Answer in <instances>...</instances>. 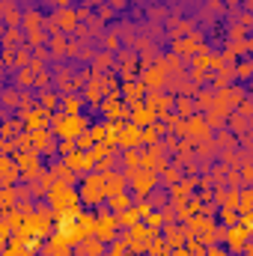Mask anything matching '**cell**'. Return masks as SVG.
<instances>
[{"label":"cell","instance_id":"18","mask_svg":"<svg viewBox=\"0 0 253 256\" xmlns=\"http://www.w3.org/2000/svg\"><path fill=\"white\" fill-rule=\"evenodd\" d=\"M63 114H68V116H78V114H80V98H74V96L63 98Z\"/></svg>","mask_w":253,"mask_h":256},{"label":"cell","instance_id":"12","mask_svg":"<svg viewBox=\"0 0 253 256\" xmlns=\"http://www.w3.org/2000/svg\"><path fill=\"white\" fill-rule=\"evenodd\" d=\"M182 131H185L188 137H206V134H208V122H206L202 116H190Z\"/></svg>","mask_w":253,"mask_h":256},{"label":"cell","instance_id":"30","mask_svg":"<svg viewBox=\"0 0 253 256\" xmlns=\"http://www.w3.org/2000/svg\"><path fill=\"white\" fill-rule=\"evenodd\" d=\"M104 256H126V244H120V248H114L110 254H104Z\"/></svg>","mask_w":253,"mask_h":256},{"label":"cell","instance_id":"29","mask_svg":"<svg viewBox=\"0 0 253 256\" xmlns=\"http://www.w3.org/2000/svg\"><path fill=\"white\" fill-rule=\"evenodd\" d=\"M179 114H190V102H188V98H182V102H179Z\"/></svg>","mask_w":253,"mask_h":256},{"label":"cell","instance_id":"1","mask_svg":"<svg viewBox=\"0 0 253 256\" xmlns=\"http://www.w3.org/2000/svg\"><path fill=\"white\" fill-rule=\"evenodd\" d=\"M48 200H51V208L57 212V214H63V212H78V191L72 188V185H66V182H54L51 185V191H48Z\"/></svg>","mask_w":253,"mask_h":256},{"label":"cell","instance_id":"2","mask_svg":"<svg viewBox=\"0 0 253 256\" xmlns=\"http://www.w3.org/2000/svg\"><path fill=\"white\" fill-rule=\"evenodd\" d=\"M51 128H54V137H63V140H74L84 128H86V120L78 114V116H68V114H60L51 120Z\"/></svg>","mask_w":253,"mask_h":256},{"label":"cell","instance_id":"11","mask_svg":"<svg viewBox=\"0 0 253 256\" xmlns=\"http://www.w3.org/2000/svg\"><path fill=\"white\" fill-rule=\"evenodd\" d=\"M143 92H146V86H143L140 80H126V86H122V96H126V104H137V102L143 98Z\"/></svg>","mask_w":253,"mask_h":256},{"label":"cell","instance_id":"26","mask_svg":"<svg viewBox=\"0 0 253 256\" xmlns=\"http://www.w3.org/2000/svg\"><path fill=\"white\" fill-rule=\"evenodd\" d=\"M51 48H54V54H63L66 51V39L63 36H54V39H51Z\"/></svg>","mask_w":253,"mask_h":256},{"label":"cell","instance_id":"6","mask_svg":"<svg viewBox=\"0 0 253 256\" xmlns=\"http://www.w3.org/2000/svg\"><path fill=\"white\" fill-rule=\"evenodd\" d=\"M15 167H18V173H21L24 179L39 176V152H24V155H18Z\"/></svg>","mask_w":253,"mask_h":256},{"label":"cell","instance_id":"27","mask_svg":"<svg viewBox=\"0 0 253 256\" xmlns=\"http://www.w3.org/2000/svg\"><path fill=\"white\" fill-rule=\"evenodd\" d=\"M194 63H196V68H202V66H208L212 60H208L206 54H196V60H194Z\"/></svg>","mask_w":253,"mask_h":256},{"label":"cell","instance_id":"25","mask_svg":"<svg viewBox=\"0 0 253 256\" xmlns=\"http://www.w3.org/2000/svg\"><path fill=\"white\" fill-rule=\"evenodd\" d=\"M220 218H224V224H230V226H236V208H226V206H224V212H220Z\"/></svg>","mask_w":253,"mask_h":256},{"label":"cell","instance_id":"22","mask_svg":"<svg viewBox=\"0 0 253 256\" xmlns=\"http://www.w3.org/2000/svg\"><path fill=\"white\" fill-rule=\"evenodd\" d=\"M134 214H137V218H146V214H152V202H146V200H143V202H137Z\"/></svg>","mask_w":253,"mask_h":256},{"label":"cell","instance_id":"14","mask_svg":"<svg viewBox=\"0 0 253 256\" xmlns=\"http://www.w3.org/2000/svg\"><path fill=\"white\" fill-rule=\"evenodd\" d=\"M122 114H126V108H122V102H120V98H108V102H104V116H108V120H114V122H116Z\"/></svg>","mask_w":253,"mask_h":256},{"label":"cell","instance_id":"23","mask_svg":"<svg viewBox=\"0 0 253 256\" xmlns=\"http://www.w3.org/2000/svg\"><path fill=\"white\" fill-rule=\"evenodd\" d=\"M224 206H226V208H236V206H238V191L224 194Z\"/></svg>","mask_w":253,"mask_h":256},{"label":"cell","instance_id":"8","mask_svg":"<svg viewBox=\"0 0 253 256\" xmlns=\"http://www.w3.org/2000/svg\"><path fill=\"white\" fill-rule=\"evenodd\" d=\"M224 238H226V244H230V250H244V244H248V230L244 226H230V230H224Z\"/></svg>","mask_w":253,"mask_h":256},{"label":"cell","instance_id":"31","mask_svg":"<svg viewBox=\"0 0 253 256\" xmlns=\"http://www.w3.org/2000/svg\"><path fill=\"white\" fill-rule=\"evenodd\" d=\"M208 256H230V254H226V250H218V248H212V250H208Z\"/></svg>","mask_w":253,"mask_h":256},{"label":"cell","instance_id":"7","mask_svg":"<svg viewBox=\"0 0 253 256\" xmlns=\"http://www.w3.org/2000/svg\"><path fill=\"white\" fill-rule=\"evenodd\" d=\"M116 143L122 149H137L143 143V134H140V126H120V134H116Z\"/></svg>","mask_w":253,"mask_h":256},{"label":"cell","instance_id":"17","mask_svg":"<svg viewBox=\"0 0 253 256\" xmlns=\"http://www.w3.org/2000/svg\"><path fill=\"white\" fill-rule=\"evenodd\" d=\"M57 21H60V27H63V30H72V27L78 24V15H74V12H72L68 6H66V9H60V15H57Z\"/></svg>","mask_w":253,"mask_h":256},{"label":"cell","instance_id":"13","mask_svg":"<svg viewBox=\"0 0 253 256\" xmlns=\"http://www.w3.org/2000/svg\"><path fill=\"white\" fill-rule=\"evenodd\" d=\"M78 244H80V256H104V242L102 238H90V242L80 238Z\"/></svg>","mask_w":253,"mask_h":256},{"label":"cell","instance_id":"15","mask_svg":"<svg viewBox=\"0 0 253 256\" xmlns=\"http://www.w3.org/2000/svg\"><path fill=\"white\" fill-rule=\"evenodd\" d=\"M18 176V167L12 161H0V185H12Z\"/></svg>","mask_w":253,"mask_h":256},{"label":"cell","instance_id":"19","mask_svg":"<svg viewBox=\"0 0 253 256\" xmlns=\"http://www.w3.org/2000/svg\"><path fill=\"white\" fill-rule=\"evenodd\" d=\"M27 126H30V131H39V128L48 126V116L36 110V114H30V116H27Z\"/></svg>","mask_w":253,"mask_h":256},{"label":"cell","instance_id":"5","mask_svg":"<svg viewBox=\"0 0 253 256\" xmlns=\"http://www.w3.org/2000/svg\"><path fill=\"white\" fill-rule=\"evenodd\" d=\"M116 230H120V226H116V218H114V214H102V218H96L92 236H96V238H102V242L108 244V242L116 236Z\"/></svg>","mask_w":253,"mask_h":256},{"label":"cell","instance_id":"10","mask_svg":"<svg viewBox=\"0 0 253 256\" xmlns=\"http://www.w3.org/2000/svg\"><path fill=\"white\" fill-rule=\"evenodd\" d=\"M92 164H96V161H92V158H90L86 152H78V149H74L72 155H66V167H68L72 173H74V170H84V173H86V170H90Z\"/></svg>","mask_w":253,"mask_h":256},{"label":"cell","instance_id":"3","mask_svg":"<svg viewBox=\"0 0 253 256\" xmlns=\"http://www.w3.org/2000/svg\"><path fill=\"white\" fill-rule=\"evenodd\" d=\"M86 176V173H84ZM108 194H104V173H92V176H86L84 179V185H80V194H78V200L80 202H86V206H96V202H102Z\"/></svg>","mask_w":253,"mask_h":256},{"label":"cell","instance_id":"28","mask_svg":"<svg viewBox=\"0 0 253 256\" xmlns=\"http://www.w3.org/2000/svg\"><path fill=\"white\" fill-rule=\"evenodd\" d=\"M250 74V63H242L238 66V78H248Z\"/></svg>","mask_w":253,"mask_h":256},{"label":"cell","instance_id":"16","mask_svg":"<svg viewBox=\"0 0 253 256\" xmlns=\"http://www.w3.org/2000/svg\"><path fill=\"white\" fill-rule=\"evenodd\" d=\"M108 206H110V208H114V214H116V212H126V208H131V202H128V194H110V196H108Z\"/></svg>","mask_w":253,"mask_h":256},{"label":"cell","instance_id":"9","mask_svg":"<svg viewBox=\"0 0 253 256\" xmlns=\"http://www.w3.org/2000/svg\"><path fill=\"white\" fill-rule=\"evenodd\" d=\"M131 116H134V126H140V128H146V126H152L155 122V110L149 108V104H131Z\"/></svg>","mask_w":253,"mask_h":256},{"label":"cell","instance_id":"21","mask_svg":"<svg viewBox=\"0 0 253 256\" xmlns=\"http://www.w3.org/2000/svg\"><path fill=\"white\" fill-rule=\"evenodd\" d=\"M126 164L134 170V167H140V155L134 152V149H126Z\"/></svg>","mask_w":253,"mask_h":256},{"label":"cell","instance_id":"32","mask_svg":"<svg viewBox=\"0 0 253 256\" xmlns=\"http://www.w3.org/2000/svg\"><path fill=\"white\" fill-rule=\"evenodd\" d=\"M51 3H57L60 9H66V6H68V0H51Z\"/></svg>","mask_w":253,"mask_h":256},{"label":"cell","instance_id":"24","mask_svg":"<svg viewBox=\"0 0 253 256\" xmlns=\"http://www.w3.org/2000/svg\"><path fill=\"white\" fill-rule=\"evenodd\" d=\"M90 134H92V140H98V143H104V137H108V126H96L92 131H90Z\"/></svg>","mask_w":253,"mask_h":256},{"label":"cell","instance_id":"4","mask_svg":"<svg viewBox=\"0 0 253 256\" xmlns=\"http://www.w3.org/2000/svg\"><path fill=\"white\" fill-rule=\"evenodd\" d=\"M128 185H131L137 194H149L155 185H158V176H155L152 170H140V173L131 170V173H128Z\"/></svg>","mask_w":253,"mask_h":256},{"label":"cell","instance_id":"20","mask_svg":"<svg viewBox=\"0 0 253 256\" xmlns=\"http://www.w3.org/2000/svg\"><path fill=\"white\" fill-rule=\"evenodd\" d=\"M140 224H146V232H155V230H161V214H146V220H140Z\"/></svg>","mask_w":253,"mask_h":256}]
</instances>
